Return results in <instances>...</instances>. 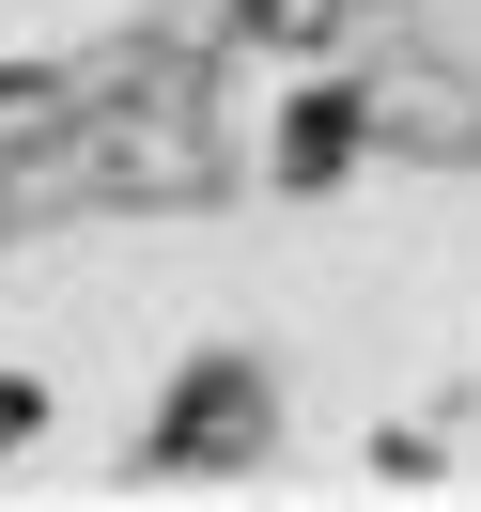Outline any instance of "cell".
Here are the masks:
<instances>
[{
    "instance_id": "1",
    "label": "cell",
    "mask_w": 481,
    "mask_h": 512,
    "mask_svg": "<svg viewBox=\"0 0 481 512\" xmlns=\"http://www.w3.org/2000/svg\"><path fill=\"white\" fill-rule=\"evenodd\" d=\"M264 435H280V404H264L249 357H202V373L156 404V466H264Z\"/></svg>"
},
{
    "instance_id": "2",
    "label": "cell",
    "mask_w": 481,
    "mask_h": 512,
    "mask_svg": "<svg viewBox=\"0 0 481 512\" xmlns=\"http://www.w3.org/2000/svg\"><path fill=\"white\" fill-rule=\"evenodd\" d=\"M357 140H373V109H342V94H311V109H295V140H280V171H295V187H326V171H342Z\"/></svg>"
},
{
    "instance_id": "3",
    "label": "cell",
    "mask_w": 481,
    "mask_h": 512,
    "mask_svg": "<svg viewBox=\"0 0 481 512\" xmlns=\"http://www.w3.org/2000/svg\"><path fill=\"white\" fill-rule=\"evenodd\" d=\"M357 0H233V32L249 47H311V32H342Z\"/></svg>"
}]
</instances>
